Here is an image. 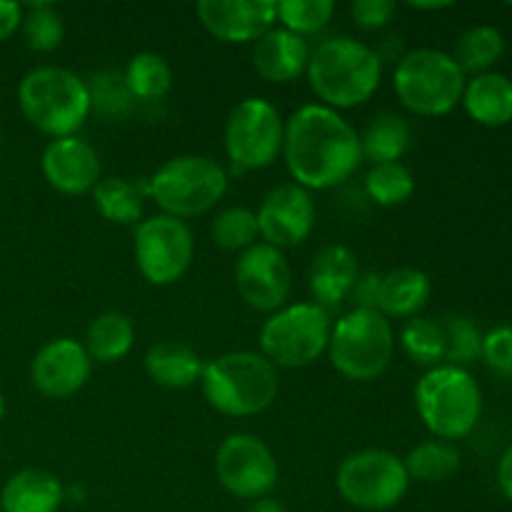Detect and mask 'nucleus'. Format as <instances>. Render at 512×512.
<instances>
[{
  "label": "nucleus",
  "instance_id": "4",
  "mask_svg": "<svg viewBox=\"0 0 512 512\" xmlns=\"http://www.w3.org/2000/svg\"><path fill=\"white\" fill-rule=\"evenodd\" d=\"M415 410L438 440H463L483 418V390L478 380L458 365H438L415 383Z\"/></svg>",
  "mask_w": 512,
  "mask_h": 512
},
{
  "label": "nucleus",
  "instance_id": "36",
  "mask_svg": "<svg viewBox=\"0 0 512 512\" xmlns=\"http://www.w3.org/2000/svg\"><path fill=\"white\" fill-rule=\"evenodd\" d=\"M90 90V108L98 110L105 118H125L133 108V95L125 85L123 73L118 70H103L95 73L88 83Z\"/></svg>",
  "mask_w": 512,
  "mask_h": 512
},
{
  "label": "nucleus",
  "instance_id": "1",
  "mask_svg": "<svg viewBox=\"0 0 512 512\" xmlns=\"http://www.w3.org/2000/svg\"><path fill=\"white\" fill-rule=\"evenodd\" d=\"M283 158L295 185L330 190L345 183L363 163L360 135L338 110L313 103L285 120Z\"/></svg>",
  "mask_w": 512,
  "mask_h": 512
},
{
  "label": "nucleus",
  "instance_id": "32",
  "mask_svg": "<svg viewBox=\"0 0 512 512\" xmlns=\"http://www.w3.org/2000/svg\"><path fill=\"white\" fill-rule=\"evenodd\" d=\"M365 193L383 208H395L413 198L415 175L403 163H380L365 175Z\"/></svg>",
  "mask_w": 512,
  "mask_h": 512
},
{
  "label": "nucleus",
  "instance_id": "9",
  "mask_svg": "<svg viewBox=\"0 0 512 512\" xmlns=\"http://www.w3.org/2000/svg\"><path fill=\"white\" fill-rule=\"evenodd\" d=\"M333 320L315 303H295L275 310L260 328V355L275 368H305L328 353Z\"/></svg>",
  "mask_w": 512,
  "mask_h": 512
},
{
  "label": "nucleus",
  "instance_id": "21",
  "mask_svg": "<svg viewBox=\"0 0 512 512\" xmlns=\"http://www.w3.org/2000/svg\"><path fill=\"white\" fill-rule=\"evenodd\" d=\"M65 500V488L58 475L43 468L18 470L0 490L3 512H58Z\"/></svg>",
  "mask_w": 512,
  "mask_h": 512
},
{
  "label": "nucleus",
  "instance_id": "19",
  "mask_svg": "<svg viewBox=\"0 0 512 512\" xmlns=\"http://www.w3.org/2000/svg\"><path fill=\"white\" fill-rule=\"evenodd\" d=\"M310 45L285 28H270L253 45V68L268 83H293L308 70Z\"/></svg>",
  "mask_w": 512,
  "mask_h": 512
},
{
  "label": "nucleus",
  "instance_id": "8",
  "mask_svg": "<svg viewBox=\"0 0 512 512\" xmlns=\"http://www.w3.org/2000/svg\"><path fill=\"white\" fill-rule=\"evenodd\" d=\"M393 350V325L378 310L353 308L330 330V363L348 380L368 383L380 378L393 360Z\"/></svg>",
  "mask_w": 512,
  "mask_h": 512
},
{
  "label": "nucleus",
  "instance_id": "29",
  "mask_svg": "<svg viewBox=\"0 0 512 512\" xmlns=\"http://www.w3.org/2000/svg\"><path fill=\"white\" fill-rule=\"evenodd\" d=\"M123 78L130 95L143 103L163 100L173 88V68L168 65V60L158 53H148V50L130 58Z\"/></svg>",
  "mask_w": 512,
  "mask_h": 512
},
{
  "label": "nucleus",
  "instance_id": "38",
  "mask_svg": "<svg viewBox=\"0 0 512 512\" xmlns=\"http://www.w3.org/2000/svg\"><path fill=\"white\" fill-rule=\"evenodd\" d=\"M480 358L485 360L490 370H495L503 378H512V325H498L483 335V353Z\"/></svg>",
  "mask_w": 512,
  "mask_h": 512
},
{
  "label": "nucleus",
  "instance_id": "13",
  "mask_svg": "<svg viewBox=\"0 0 512 512\" xmlns=\"http://www.w3.org/2000/svg\"><path fill=\"white\" fill-rule=\"evenodd\" d=\"M215 475L233 498L260 500L278 483V460L258 435L233 433L215 453Z\"/></svg>",
  "mask_w": 512,
  "mask_h": 512
},
{
  "label": "nucleus",
  "instance_id": "17",
  "mask_svg": "<svg viewBox=\"0 0 512 512\" xmlns=\"http://www.w3.org/2000/svg\"><path fill=\"white\" fill-rule=\"evenodd\" d=\"M200 23L223 43H255L275 28L273 0H200L195 5Z\"/></svg>",
  "mask_w": 512,
  "mask_h": 512
},
{
  "label": "nucleus",
  "instance_id": "10",
  "mask_svg": "<svg viewBox=\"0 0 512 512\" xmlns=\"http://www.w3.org/2000/svg\"><path fill=\"white\" fill-rule=\"evenodd\" d=\"M340 498L358 510H390L405 498L410 475L400 455L390 450L368 448L348 455L335 473Z\"/></svg>",
  "mask_w": 512,
  "mask_h": 512
},
{
  "label": "nucleus",
  "instance_id": "25",
  "mask_svg": "<svg viewBox=\"0 0 512 512\" xmlns=\"http://www.w3.org/2000/svg\"><path fill=\"white\" fill-rule=\"evenodd\" d=\"M413 143V133L403 115L380 113L368 123L365 133L360 135V150L363 158L373 165L400 163Z\"/></svg>",
  "mask_w": 512,
  "mask_h": 512
},
{
  "label": "nucleus",
  "instance_id": "40",
  "mask_svg": "<svg viewBox=\"0 0 512 512\" xmlns=\"http://www.w3.org/2000/svg\"><path fill=\"white\" fill-rule=\"evenodd\" d=\"M378 290H380V273H360L353 285V293H350L355 308L375 310V305H378Z\"/></svg>",
  "mask_w": 512,
  "mask_h": 512
},
{
  "label": "nucleus",
  "instance_id": "15",
  "mask_svg": "<svg viewBox=\"0 0 512 512\" xmlns=\"http://www.w3.org/2000/svg\"><path fill=\"white\" fill-rule=\"evenodd\" d=\"M260 238L273 248H295L315 228V203L305 188L283 183L268 190L258 208Z\"/></svg>",
  "mask_w": 512,
  "mask_h": 512
},
{
  "label": "nucleus",
  "instance_id": "42",
  "mask_svg": "<svg viewBox=\"0 0 512 512\" xmlns=\"http://www.w3.org/2000/svg\"><path fill=\"white\" fill-rule=\"evenodd\" d=\"M495 478H498L500 493L505 495V500H510L512 503V445L505 450L503 455H500L498 473H495Z\"/></svg>",
  "mask_w": 512,
  "mask_h": 512
},
{
  "label": "nucleus",
  "instance_id": "45",
  "mask_svg": "<svg viewBox=\"0 0 512 512\" xmlns=\"http://www.w3.org/2000/svg\"><path fill=\"white\" fill-rule=\"evenodd\" d=\"M3 415H5V398L0 395V420H3Z\"/></svg>",
  "mask_w": 512,
  "mask_h": 512
},
{
  "label": "nucleus",
  "instance_id": "26",
  "mask_svg": "<svg viewBox=\"0 0 512 512\" xmlns=\"http://www.w3.org/2000/svg\"><path fill=\"white\" fill-rule=\"evenodd\" d=\"M145 198H148L145 178L130 183L128 178H120V175H108V178H100V183L93 188L95 208L108 223L115 225L140 223Z\"/></svg>",
  "mask_w": 512,
  "mask_h": 512
},
{
  "label": "nucleus",
  "instance_id": "11",
  "mask_svg": "<svg viewBox=\"0 0 512 512\" xmlns=\"http://www.w3.org/2000/svg\"><path fill=\"white\" fill-rule=\"evenodd\" d=\"M285 120L265 98H245L225 123V153L235 173L263 170L283 153Z\"/></svg>",
  "mask_w": 512,
  "mask_h": 512
},
{
  "label": "nucleus",
  "instance_id": "22",
  "mask_svg": "<svg viewBox=\"0 0 512 512\" xmlns=\"http://www.w3.org/2000/svg\"><path fill=\"white\" fill-rule=\"evenodd\" d=\"M465 113L485 128L512 123V80L505 73H480L465 83Z\"/></svg>",
  "mask_w": 512,
  "mask_h": 512
},
{
  "label": "nucleus",
  "instance_id": "23",
  "mask_svg": "<svg viewBox=\"0 0 512 512\" xmlns=\"http://www.w3.org/2000/svg\"><path fill=\"white\" fill-rule=\"evenodd\" d=\"M433 283L418 268H398L380 275L378 305L375 310L385 318H415L428 305Z\"/></svg>",
  "mask_w": 512,
  "mask_h": 512
},
{
  "label": "nucleus",
  "instance_id": "28",
  "mask_svg": "<svg viewBox=\"0 0 512 512\" xmlns=\"http://www.w3.org/2000/svg\"><path fill=\"white\" fill-rule=\"evenodd\" d=\"M505 38L495 25H473L465 30L455 43V63L463 73H490L495 63L503 58Z\"/></svg>",
  "mask_w": 512,
  "mask_h": 512
},
{
  "label": "nucleus",
  "instance_id": "31",
  "mask_svg": "<svg viewBox=\"0 0 512 512\" xmlns=\"http://www.w3.org/2000/svg\"><path fill=\"white\" fill-rule=\"evenodd\" d=\"M400 345L405 355L420 368L430 370L445 365V330L443 323L430 318H410L400 330Z\"/></svg>",
  "mask_w": 512,
  "mask_h": 512
},
{
  "label": "nucleus",
  "instance_id": "39",
  "mask_svg": "<svg viewBox=\"0 0 512 512\" xmlns=\"http://www.w3.org/2000/svg\"><path fill=\"white\" fill-rule=\"evenodd\" d=\"M350 13H353L355 23L365 30H378L383 25H388L395 15V3L393 0H355L350 5Z\"/></svg>",
  "mask_w": 512,
  "mask_h": 512
},
{
  "label": "nucleus",
  "instance_id": "37",
  "mask_svg": "<svg viewBox=\"0 0 512 512\" xmlns=\"http://www.w3.org/2000/svg\"><path fill=\"white\" fill-rule=\"evenodd\" d=\"M445 330V363L465 368L483 353V333L470 318H450Z\"/></svg>",
  "mask_w": 512,
  "mask_h": 512
},
{
  "label": "nucleus",
  "instance_id": "30",
  "mask_svg": "<svg viewBox=\"0 0 512 512\" xmlns=\"http://www.w3.org/2000/svg\"><path fill=\"white\" fill-rule=\"evenodd\" d=\"M403 463L410 480L443 483V480L453 478L460 470V450L453 443H445V440H425V443L415 445L410 450Z\"/></svg>",
  "mask_w": 512,
  "mask_h": 512
},
{
  "label": "nucleus",
  "instance_id": "5",
  "mask_svg": "<svg viewBox=\"0 0 512 512\" xmlns=\"http://www.w3.org/2000/svg\"><path fill=\"white\" fill-rule=\"evenodd\" d=\"M18 105L33 128L50 138H68L88 120L90 90L80 75L58 65H40L18 85Z\"/></svg>",
  "mask_w": 512,
  "mask_h": 512
},
{
  "label": "nucleus",
  "instance_id": "44",
  "mask_svg": "<svg viewBox=\"0 0 512 512\" xmlns=\"http://www.w3.org/2000/svg\"><path fill=\"white\" fill-rule=\"evenodd\" d=\"M408 5L413 10H445V8H450L453 3H448V0H440V3H418V0H410Z\"/></svg>",
  "mask_w": 512,
  "mask_h": 512
},
{
  "label": "nucleus",
  "instance_id": "18",
  "mask_svg": "<svg viewBox=\"0 0 512 512\" xmlns=\"http://www.w3.org/2000/svg\"><path fill=\"white\" fill-rule=\"evenodd\" d=\"M45 180L63 195L90 193L100 183V158L88 140L78 135L50 140L40 160Z\"/></svg>",
  "mask_w": 512,
  "mask_h": 512
},
{
  "label": "nucleus",
  "instance_id": "35",
  "mask_svg": "<svg viewBox=\"0 0 512 512\" xmlns=\"http://www.w3.org/2000/svg\"><path fill=\"white\" fill-rule=\"evenodd\" d=\"M333 13V0H283V3H275V18L283 23L280 28L290 30L300 38L320 33L330 23Z\"/></svg>",
  "mask_w": 512,
  "mask_h": 512
},
{
  "label": "nucleus",
  "instance_id": "33",
  "mask_svg": "<svg viewBox=\"0 0 512 512\" xmlns=\"http://www.w3.org/2000/svg\"><path fill=\"white\" fill-rule=\"evenodd\" d=\"M210 235H213L215 245H220L223 250L230 253H245L248 248H253L260 238L258 230V215L250 208H235L223 210V213L215 215L213 225H210Z\"/></svg>",
  "mask_w": 512,
  "mask_h": 512
},
{
  "label": "nucleus",
  "instance_id": "43",
  "mask_svg": "<svg viewBox=\"0 0 512 512\" xmlns=\"http://www.w3.org/2000/svg\"><path fill=\"white\" fill-rule=\"evenodd\" d=\"M245 512H285V508L278 503V500L260 498V500H253V503H250V508Z\"/></svg>",
  "mask_w": 512,
  "mask_h": 512
},
{
  "label": "nucleus",
  "instance_id": "24",
  "mask_svg": "<svg viewBox=\"0 0 512 512\" xmlns=\"http://www.w3.org/2000/svg\"><path fill=\"white\" fill-rule=\"evenodd\" d=\"M145 373L160 388L185 390L200 383L203 360L190 345L163 340V343H155L145 355Z\"/></svg>",
  "mask_w": 512,
  "mask_h": 512
},
{
  "label": "nucleus",
  "instance_id": "6",
  "mask_svg": "<svg viewBox=\"0 0 512 512\" xmlns=\"http://www.w3.org/2000/svg\"><path fill=\"white\" fill-rule=\"evenodd\" d=\"M228 190V173L205 155H178L145 178V195L173 218H198L208 213Z\"/></svg>",
  "mask_w": 512,
  "mask_h": 512
},
{
  "label": "nucleus",
  "instance_id": "14",
  "mask_svg": "<svg viewBox=\"0 0 512 512\" xmlns=\"http://www.w3.org/2000/svg\"><path fill=\"white\" fill-rule=\"evenodd\" d=\"M235 288L258 313L273 315L275 310L285 308V300L293 290V270L283 250L268 243H255L240 253L235 263Z\"/></svg>",
  "mask_w": 512,
  "mask_h": 512
},
{
  "label": "nucleus",
  "instance_id": "34",
  "mask_svg": "<svg viewBox=\"0 0 512 512\" xmlns=\"http://www.w3.org/2000/svg\"><path fill=\"white\" fill-rule=\"evenodd\" d=\"M23 30L25 45L35 53H53L60 48L65 38V23L58 10L48 3H35L23 10Z\"/></svg>",
  "mask_w": 512,
  "mask_h": 512
},
{
  "label": "nucleus",
  "instance_id": "27",
  "mask_svg": "<svg viewBox=\"0 0 512 512\" xmlns=\"http://www.w3.org/2000/svg\"><path fill=\"white\" fill-rule=\"evenodd\" d=\"M133 343V320L118 310H108L88 325L83 348L95 363H118L133 350Z\"/></svg>",
  "mask_w": 512,
  "mask_h": 512
},
{
  "label": "nucleus",
  "instance_id": "16",
  "mask_svg": "<svg viewBox=\"0 0 512 512\" xmlns=\"http://www.w3.org/2000/svg\"><path fill=\"white\" fill-rule=\"evenodd\" d=\"M93 360L83 343L73 338H55L35 353L30 365V380L35 390L50 400H63L80 393L88 383Z\"/></svg>",
  "mask_w": 512,
  "mask_h": 512
},
{
  "label": "nucleus",
  "instance_id": "20",
  "mask_svg": "<svg viewBox=\"0 0 512 512\" xmlns=\"http://www.w3.org/2000/svg\"><path fill=\"white\" fill-rule=\"evenodd\" d=\"M358 275V258H355L350 248H345V245H328V248L320 250L308 270V285L315 298V305L328 310L348 300Z\"/></svg>",
  "mask_w": 512,
  "mask_h": 512
},
{
  "label": "nucleus",
  "instance_id": "7",
  "mask_svg": "<svg viewBox=\"0 0 512 512\" xmlns=\"http://www.w3.org/2000/svg\"><path fill=\"white\" fill-rule=\"evenodd\" d=\"M468 78L445 50L418 48L398 60L393 88L400 103L415 115L438 118L448 115L463 100Z\"/></svg>",
  "mask_w": 512,
  "mask_h": 512
},
{
  "label": "nucleus",
  "instance_id": "2",
  "mask_svg": "<svg viewBox=\"0 0 512 512\" xmlns=\"http://www.w3.org/2000/svg\"><path fill=\"white\" fill-rule=\"evenodd\" d=\"M305 73L320 105L333 110L358 108L380 88L383 58L370 45L338 35L310 50Z\"/></svg>",
  "mask_w": 512,
  "mask_h": 512
},
{
  "label": "nucleus",
  "instance_id": "3",
  "mask_svg": "<svg viewBox=\"0 0 512 512\" xmlns=\"http://www.w3.org/2000/svg\"><path fill=\"white\" fill-rule=\"evenodd\" d=\"M200 388L210 408L230 418L260 415L280 393L278 368L253 350H233L203 365Z\"/></svg>",
  "mask_w": 512,
  "mask_h": 512
},
{
  "label": "nucleus",
  "instance_id": "41",
  "mask_svg": "<svg viewBox=\"0 0 512 512\" xmlns=\"http://www.w3.org/2000/svg\"><path fill=\"white\" fill-rule=\"evenodd\" d=\"M23 23V5L13 0H0V43L8 40Z\"/></svg>",
  "mask_w": 512,
  "mask_h": 512
},
{
  "label": "nucleus",
  "instance_id": "12",
  "mask_svg": "<svg viewBox=\"0 0 512 512\" xmlns=\"http://www.w3.org/2000/svg\"><path fill=\"white\" fill-rule=\"evenodd\" d=\"M135 265L150 285H173L188 273L195 255V238L188 223L173 215H153L135 228Z\"/></svg>",
  "mask_w": 512,
  "mask_h": 512
}]
</instances>
